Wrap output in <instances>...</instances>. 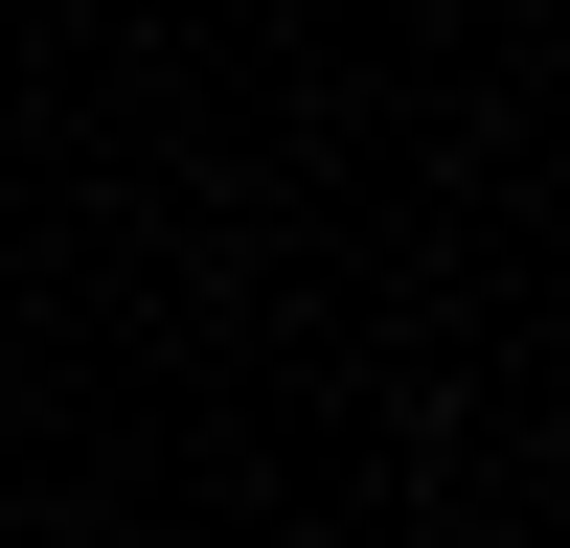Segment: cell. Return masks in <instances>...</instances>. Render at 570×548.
Returning <instances> with one entry per match:
<instances>
[]
</instances>
